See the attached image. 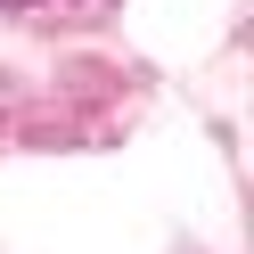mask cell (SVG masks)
Here are the masks:
<instances>
[]
</instances>
